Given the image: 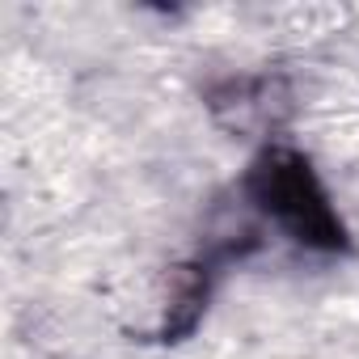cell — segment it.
Masks as SVG:
<instances>
[{
    "mask_svg": "<svg viewBox=\"0 0 359 359\" xmlns=\"http://www.w3.org/2000/svg\"><path fill=\"white\" fill-rule=\"evenodd\" d=\"M250 191L296 241L321 245V250H334L342 241V229L317 187L309 161H300L296 152H266L250 173Z\"/></svg>",
    "mask_w": 359,
    "mask_h": 359,
    "instance_id": "cell-1",
    "label": "cell"
}]
</instances>
